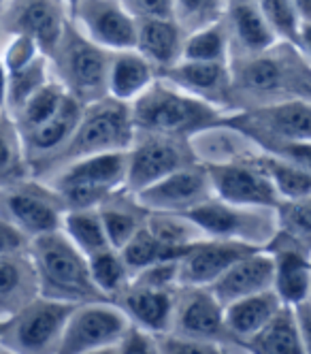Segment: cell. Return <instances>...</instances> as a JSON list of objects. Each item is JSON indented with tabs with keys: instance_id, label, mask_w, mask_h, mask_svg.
I'll use <instances>...</instances> for the list:
<instances>
[{
	"instance_id": "1",
	"label": "cell",
	"mask_w": 311,
	"mask_h": 354,
	"mask_svg": "<svg viewBox=\"0 0 311 354\" xmlns=\"http://www.w3.org/2000/svg\"><path fill=\"white\" fill-rule=\"evenodd\" d=\"M133 139L135 124L131 115V103H122L111 96L100 98L84 107L79 124L58 154H54L32 173L37 180H45L75 160L109 154V151H126Z\"/></svg>"
},
{
	"instance_id": "2",
	"label": "cell",
	"mask_w": 311,
	"mask_h": 354,
	"mask_svg": "<svg viewBox=\"0 0 311 354\" xmlns=\"http://www.w3.org/2000/svg\"><path fill=\"white\" fill-rule=\"evenodd\" d=\"M131 115L139 133L186 139L224 124L228 118L216 105L169 84H149L131 103Z\"/></svg>"
},
{
	"instance_id": "3",
	"label": "cell",
	"mask_w": 311,
	"mask_h": 354,
	"mask_svg": "<svg viewBox=\"0 0 311 354\" xmlns=\"http://www.w3.org/2000/svg\"><path fill=\"white\" fill-rule=\"evenodd\" d=\"M30 257L39 275L41 297L75 306L109 301L92 280L88 257L62 231L32 237Z\"/></svg>"
},
{
	"instance_id": "4",
	"label": "cell",
	"mask_w": 311,
	"mask_h": 354,
	"mask_svg": "<svg viewBox=\"0 0 311 354\" xmlns=\"http://www.w3.org/2000/svg\"><path fill=\"white\" fill-rule=\"evenodd\" d=\"M128 156L126 151H109L82 160H75L54 175L45 177V184L54 188L64 209H96L111 192L126 184Z\"/></svg>"
},
{
	"instance_id": "5",
	"label": "cell",
	"mask_w": 311,
	"mask_h": 354,
	"mask_svg": "<svg viewBox=\"0 0 311 354\" xmlns=\"http://www.w3.org/2000/svg\"><path fill=\"white\" fill-rule=\"evenodd\" d=\"M232 100H249L247 109L283 100H311V73H299L283 58L256 56L230 77Z\"/></svg>"
},
{
	"instance_id": "6",
	"label": "cell",
	"mask_w": 311,
	"mask_h": 354,
	"mask_svg": "<svg viewBox=\"0 0 311 354\" xmlns=\"http://www.w3.org/2000/svg\"><path fill=\"white\" fill-rule=\"evenodd\" d=\"M188 216L211 239L239 241L261 250L271 245L279 233L277 207L235 205L222 198H211L205 205L188 212Z\"/></svg>"
},
{
	"instance_id": "7",
	"label": "cell",
	"mask_w": 311,
	"mask_h": 354,
	"mask_svg": "<svg viewBox=\"0 0 311 354\" xmlns=\"http://www.w3.org/2000/svg\"><path fill=\"white\" fill-rule=\"evenodd\" d=\"M126 156L128 169L124 188L133 194H139L171 173L200 165L190 139L139 131H135V139L126 149Z\"/></svg>"
},
{
	"instance_id": "8",
	"label": "cell",
	"mask_w": 311,
	"mask_h": 354,
	"mask_svg": "<svg viewBox=\"0 0 311 354\" xmlns=\"http://www.w3.org/2000/svg\"><path fill=\"white\" fill-rule=\"evenodd\" d=\"M75 303L37 297L17 316L11 318L0 346L13 354H56Z\"/></svg>"
},
{
	"instance_id": "9",
	"label": "cell",
	"mask_w": 311,
	"mask_h": 354,
	"mask_svg": "<svg viewBox=\"0 0 311 354\" xmlns=\"http://www.w3.org/2000/svg\"><path fill=\"white\" fill-rule=\"evenodd\" d=\"M226 124L247 135L261 149L288 141H311V100H283L245 109L228 115Z\"/></svg>"
},
{
	"instance_id": "10",
	"label": "cell",
	"mask_w": 311,
	"mask_h": 354,
	"mask_svg": "<svg viewBox=\"0 0 311 354\" xmlns=\"http://www.w3.org/2000/svg\"><path fill=\"white\" fill-rule=\"evenodd\" d=\"M0 203L3 216L30 239L62 229L66 209L58 192L43 180L23 177L0 188Z\"/></svg>"
},
{
	"instance_id": "11",
	"label": "cell",
	"mask_w": 311,
	"mask_h": 354,
	"mask_svg": "<svg viewBox=\"0 0 311 354\" xmlns=\"http://www.w3.org/2000/svg\"><path fill=\"white\" fill-rule=\"evenodd\" d=\"M131 326V320L115 303H84L68 316L56 354H88L117 346Z\"/></svg>"
},
{
	"instance_id": "12",
	"label": "cell",
	"mask_w": 311,
	"mask_h": 354,
	"mask_svg": "<svg viewBox=\"0 0 311 354\" xmlns=\"http://www.w3.org/2000/svg\"><path fill=\"white\" fill-rule=\"evenodd\" d=\"M261 154L239 162L205 165L211 177L216 198H222L226 203H235V205L277 207L281 203V198L271 182L269 173L261 165Z\"/></svg>"
},
{
	"instance_id": "13",
	"label": "cell",
	"mask_w": 311,
	"mask_h": 354,
	"mask_svg": "<svg viewBox=\"0 0 311 354\" xmlns=\"http://www.w3.org/2000/svg\"><path fill=\"white\" fill-rule=\"evenodd\" d=\"M169 333L216 344L235 342L224 322V308L207 286H179L175 290Z\"/></svg>"
},
{
	"instance_id": "14",
	"label": "cell",
	"mask_w": 311,
	"mask_h": 354,
	"mask_svg": "<svg viewBox=\"0 0 311 354\" xmlns=\"http://www.w3.org/2000/svg\"><path fill=\"white\" fill-rule=\"evenodd\" d=\"M62 88L86 107L100 98H107L109 92V64L105 54L90 41L68 37L62 43Z\"/></svg>"
},
{
	"instance_id": "15",
	"label": "cell",
	"mask_w": 311,
	"mask_h": 354,
	"mask_svg": "<svg viewBox=\"0 0 311 354\" xmlns=\"http://www.w3.org/2000/svg\"><path fill=\"white\" fill-rule=\"evenodd\" d=\"M139 205L147 212H169V214H188L207 201L216 198L209 171L205 165H194L167 175L164 180L156 182L135 194Z\"/></svg>"
},
{
	"instance_id": "16",
	"label": "cell",
	"mask_w": 311,
	"mask_h": 354,
	"mask_svg": "<svg viewBox=\"0 0 311 354\" xmlns=\"http://www.w3.org/2000/svg\"><path fill=\"white\" fill-rule=\"evenodd\" d=\"M256 250L261 248L226 239H205L194 243L186 252V257L179 261V286L209 288L228 267Z\"/></svg>"
},
{
	"instance_id": "17",
	"label": "cell",
	"mask_w": 311,
	"mask_h": 354,
	"mask_svg": "<svg viewBox=\"0 0 311 354\" xmlns=\"http://www.w3.org/2000/svg\"><path fill=\"white\" fill-rule=\"evenodd\" d=\"M82 113H84V105L66 92L60 109L47 122L39 124L37 129L19 133L26 165H28L30 173L37 171L43 162H47L64 147V143L70 139L73 131L77 129V124H79Z\"/></svg>"
},
{
	"instance_id": "18",
	"label": "cell",
	"mask_w": 311,
	"mask_h": 354,
	"mask_svg": "<svg viewBox=\"0 0 311 354\" xmlns=\"http://www.w3.org/2000/svg\"><path fill=\"white\" fill-rule=\"evenodd\" d=\"M275 282V257L273 252L256 250L228 267L209 286L220 306L226 308L243 297L271 290Z\"/></svg>"
},
{
	"instance_id": "19",
	"label": "cell",
	"mask_w": 311,
	"mask_h": 354,
	"mask_svg": "<svg viewBox=\"0 0 311 354\" xmlns=\"http://www.w3.org/2000/svg\"><path fill=\"white\" fill-rule=\"evenodd\" d=\"M41 295L30 248L0 259V320L17 316Z\"/></svg>"
},
{
	"instance_id": "20",
	"label": "cell",
	"mask_w": 311,
	"mask_h": 354,
	"mask_svg": "<svg viewBox=\"0 0 311 354\" xmlns=\"http://www.w3.org/2000/svg\"><path fill=\"white\" fill-rule=\"evenodd\" d=\"M175 290H156L128 284V288L113 303L120 306L131 324L143 328L151 335H164L171 331Z\"/></svg>"
},
{
	"instance_id": "21",
	"label": "cell",
	"mask_w": 311,
	"mask_h": 354,
	"mask_svg": "<svg viewBox=\"0 0 311 354\" xmlns=\"http://www.w3.org/2000/svg\"><path fill=\"white\" fill-rule=\"evenodd\" d=\"M79 5L88 32L96 43L115 49L137 47L139 30L133 17L115 0H82Z\"/></svg>"
},
{
	"instance_id": "22",
	"label": "cell",
	"mask_w": 311,
	"mask_h": 354,
	"mask_svg": "<svg viewBox=\"0 0 311 354\" xmlns=\"http://www.w3.org/2000/svg\"><path fill=\"white\" fill-rule=\"evenodd\" d=\"M164 75L167 80L173 82V86L216 107L222 103H230V77L226 75L222 62L186 60L184 64L169 66Z\"/></svg>"
},
{
	"instance_id": "23",
	"label": "cell",
	"mask_w": 311,
	"mask_h": 354,
	"mask_svg": "<svg viewBox=\"0 0 311 354\" xmlns=\"http://www.w3.org/2000/svg\"><path fill=\"white\" fill-rule=\"evenodd\" d=\"M271 248L275 257L273 290L283 306H296L311 295V263L303 250L277 237L271 241Z\"/></svg>"
},
{
	"instance_id": "24",
	"label": "cell",
	"mask_w": 311,
	"mask_h": 354,
	"mask_svg": "<svg viewBox=\"0 0 311 354\" xmlns=\"http://www.w3.org/2000/svg\"><path fill=\"white\" fill-rule=\"evenodd\" d=\"M98 214L102 224H105L109 245L122 250L137 235V231L145 226L149 212L139 205V201L133 192L120 188L98 205Z\"/></svg>"
},
{
	"instance_id": "25",
	"label": "cell",
	"mask_w": 311,
	"mask_h": 354,
	"mask_svg": "<svg viewBox=\"0 0 311 354\" xmlns=\"http://www.w3.org/2000/svg\"><path fill=\"white\" fill-rule=\"evenodd\" d=\"M283 308V303L279 295L271 288L258 295L243 297L230 306L224 308V322L228 333L235 337V342H245L254 333H258L261 328Z\"/></svg>"
},
{
	"instance_id": "26",
	"label": "cell",
	"mask_w": 311,
	"mask_h": 354,
	"mask_svg": "<svg viewBox=\"0 0 311 354\" xmlns=\"http://www.w3.org/2000/svg\"><path fill=\"white\" fill-rule=\"evenodd\" d=\"M249 354H305L292 306H283L258 333L241 342Z\"/></svg>"
},
{
	"instance_id": "27",
	"label": "cell",
	"mask_w": 311,
	"mask_h": 354,
	"mask_svg": "<svg viewBox=\"0 0 311 354\" xmlns=\"http://www.w3.org/2000/svg\"><path fill=\"white\" fill-rule=\"evenodd\" d=\"M15 28L41 47H56L62 39V17L56 0H23L15 11Z\"/></svg>"
},
{
	"instance_id": "28",
	"label": "cell",
	"mask_w": 311,
	"mask_h": 354,
	"mask_svg": "<svg viewBox=\"0 0 311 354\" xmlns=\"http://www.w3.org/2000/svg\"><path fill=\"white\" fill-rule=\"evenodd\" d=\"M151 77V66L143 56L122 52L109 64V96L122 103H133L141 92L149 88Z\"/></svg>"
},
{
	"instance_id": "29",
	"label": "cell",
	"mask_w": 311,
	"mask_h": 354,
	"mask_svg": "<svg viewBox=\"0 0 311 354\" xmlns=\"http://www.w3.org/2000/svg\"><path fill=\"white\" fill-rule=\"evenodd\" d=\"M137 47L145 60L169 68L181 52L179 28L171 19H145L139 30Z\"/></svg>"
},
{
	"instance_id": "30",
	"label": "cell",
	"mask_w": 311,
	"mask_h": 354,
	"mask_svg": "<svg viewBox=\"0 0 311 354\" xmlns=\"http://www.w3.org/2000/svg\"><path fill=\"white\" fill-rule=\"evenodd\" d=\"M79 252L86 257H92L96 252L111 248L105 224L100 220L98 207L96 209H68L62 216V229H60Z\"/></svg>"
},
{
	"instance_id": "31",
	"label": "cell",
	"mask_w": 311,
	"mask_h": 354,
	"mask_svg": "<svg viewBox=\"0 0 311 354\" xmlns=\"http://www.w3.org/2000/svg\"><path fill=\"white\" fill-rule=\"evenodd\" d=\"M147 231L171 248H192L205 239H211L188 214L149 212L145 220Z\"/></svg>"
},
{
	"instance_id": "32",
	"label": "cell",
	"mask_w": 311,
	"mask_h": 354,
	"mask_svg": "<svg viewBox=\"0 0 311 354\" xmlns=\"http://www.w3.org/2000/svg\"><path fill=\"white\" fill-rule=\"evenodd\" d=\"M188 250L190 248H171L158 241L147 231V226H143V229H139L137 235L120 250V254L124 263L128 265V269H131V273L135 275L137 271L147 269L151 265L167 263V261H181L186 257Z\"/></svg>"
},
{
	"instance_id": "33",
	"label": "cell",
	"mask_w": 311,
	"mask_h": 354,
	"mask_svg": "<svg viewBox=\"0 0 311 354\" xmlns=\"http://www.w3.org/2000/svg\"><path fill=\"white\" fill-rule=\"evenodd\" d=\"M88 265H90L94 284L111 303L128 288V284L133 280L131 269H128V265L124 263L120 254V250L115 248H107L88 257Z\"/></svg>"
},
{
	"instance_id": "34",
	"label": "cell",
	"mask_w": 311,
	"mask_h": 354,
	"mask_svg": "<svg viewBox=\"0 0 311 354\" xmlns=\"http://www.w3.org/2000/svg\"><path fill=\"white\" fill-rule=\"evenodd\" d=\"M277 218H279L277 239L305 252L311 243V194L303 198L281 201L277 205Z\"/></svg>"
},
{
	"instance_id": "35",
	"label": "cell",
	"mask_w": 311,
	"mask_h": 354,
	"mask_svg": "<svg viewBox=\"0 0 311 354\" xmlns=\"http://www.w3.org/2000/svg\"><path fill=\"white\" fill-rule=\"evenodd\" d=\"M232 26H235L237 39L249 49V52H267L275 41V32L267 24L261 9L249 3H237L232 9Z\"/></svg>"
},
{
	"instance_id": "36",
	"label": "cell",
	"mask_w": 311,
	"mask_h": 354,
	"mask_svg": "<svg viewBox=\"0 0 311 354\" xmlns=\"http://www.w3.org/2000/svg\"><path fill=\"white\" fill-rule=\"evenodd\" d=\"M64 96H66V90L60 84H45L43 88H39L28 100H26L23 107L15 115H11V120L17 126V133H26L30 129H37L39 124L47 122L60 109Z\"/></svg>"
},
{
	"instance_id": "37",
	"label": "cell",
	"mask_w": 311,
	"mask_h": 354,
	"mask_svg": "<svg viewBox=\"0 0 311 354\" xmlns=\"http://www.w3.org/2000/svg\"><path fill=\"white\" fill-rule=\"evenodd\" d=\"M261 165L269 173L271 182L279 194L281 201H292V198H303L311 194V175L292 167L290 162L281 160L277 156H271L267 151L261 154Z\"/></svg>"
},
{
	"instance_id": "38",
	"label": "cell",
	"mask_w": 311,
	"mask_h": 354,
	"mask_svg": "<svg viewBox=\"0 0 311 354\" xmlns=\"http://www.w3.org/2000/svg\"><path fill=\"white\" fill-rule=\"evenodd\" d=\"M47 84L45 80V66L41 60H30L28 64H23L15 71H9V82H7V100L5 107L9 115H15L23 103L28 100L39 88Z\"/></svg>"
},
{
	"instance_id": "39",
	"label": "cell",
	"mask_w": 311,
	"mask_h": 354,
	"mask_svg": "<svg viewBox=\"0 0 311 354\" xmlns=\"http://www.w3.org/2000/svg\"><path fill=\"white\" fill-rule=\"evenodd\" d=\"M0 171L17 177V180L30 177L17 126L11 118H0Z\"/></svg>"
},
{
	"instance_id": "40",
	"label": "cell",
	"mask_w": 311,
	"mask_h": 354,
	"mask_svg": "<svg viewBox=\"0 0 311 354\" xmlns=\"http://www.w3.org/2000/svg\"><path fill=\"white\" fill-rule=\"evenodd\" d=\"M261 11L273 32L290 39L292 43H301L296 7L292 0H261Z\"/></svg>"
},
{
	"instance_id": "41",
	"label": "cell",
	"mask_w": 311,
	"mask_h": 354,
	"mask_svg": "<svg viewBox=\"0 0 311 354\" xmlns=\"http://www.w3.org/2000/svg\"><path fill=\"white\" fill-rule=\"evenodd\" d=\"M224 52V39L218 28H205L196 32L184 47V58L194 62H220Z\"/></svg>"
},
{
	"instance_id": "42",
	"label": "cell",
	"mask_w": 311,
	"mask_h": 354,
	"mask_svg": "<svg viewBox=\"0 0 311 354\" xmlns=\"http://www.w3.org/2000/svg\"><path fill=\"white\" fill-rule=\"evenodd\" d=\"M131 284L156 290H175L179 288V261H167L141 269L133 275Z\"/></svg>"
},
{
	"instance_id": "43",
	"label": "cell",
	"mask_w": 311,
	"mask_h": 354,
	"mask_svg": "<svg viewBox=\"0 0 311 354\" xmlns=\"http://www.w3.org/2000/svg\"><path fill=\"white\" fill-rule=\"evenodd\" d=\"M162 354H226L222 344L216 342H205V339H192V337H181L173 333L156 335Z\"/></svg>"
},
{
	"instance_id": "44",
	"label": "cell",
	"mask_w": 311,
	"mask_h": 354,
	"mask_svg": "<svg viewBox=\"0 0 311 354\" xmlns=\"http://www.w3.org/2000/svg\"><path fill=\"white\" fill-rule=\"evenodd\" d=\"M271 156H277L281 160L290 162L292 167L305 171L311 175V141H288V143H277L269 149H263Z\"/></svg>"
},
{
	"instance_id": "45",
	"label": "cell",
	"mask_w": 311,
	"mask_h": 354,
	"mask_svg": "<svg viewBox=\"0 0 311 354\" xmlns=\"http://www.w3.org/2000/svg\"><path fill=\"white\" fill-rule=\"evenodd\" d=\"M222 0H177L181 19H184L186 26H205L209 24L218 9H220Z\"/></svg>"
},
{
	"instance_id": "46",
	"label": "cell",
	"mask_w": 311,
	"mask_h": 354,
	"mask_svg": "<svg viewBox=\"0 0 311 354\" xmlns=\"http://www.w3.org/2000/svg\"><path fill=\"white\" fill-rule=\"evenodd\" d=\"M117 354H162L156 335L143 331L139 326H131L128 333L117 344Z\"/></svg>"
},
{
	"instance_id": "47",
	"label": "cell",
	"mask_w": 311,
	"mask_h": 354,
	"mask_svg": "<svg viewBox=\"0 0 311 354\" xmlns=\"http://www.w3.org/2000/svg\"><path fill=\"white\" fill-rule=\"evenodd\" d=\"M28 248H30V237L23 235L5 216H0V259L15 254V252H23Z\"/></svg>"
},
{
	"instance_id": "48",
	"label": "cell",
	"mask_w": 311,
	"mask_h": 354,
	"mask_svg": "<svg viewBox=\"0 0 311 354\" xmlns=\"http://www.w3.org/2000/svg\"><path fill=\"white\" fill-rule=\"evenodd\" d=\"M292 310H294V318L299 324V333H301L305 354H311V295L305 301L292 306Z\"/></svg>"
},
{
	"instance_id": "49",
	"label": "cell",
	"mask_w": 311,
	"mask_h": 354,
	"mask_svg": "<svg viewBox=\"0 0 311 354\" xmlns=\"http://www.w3.org/2000/svg\"><path fill=\"white\" fill-rule=\"evenodd\" d=\"M133 7L145 15V19H171L173 0H131Z\"/></svg>"
},
{
	"instance_id": "50",
	"label": "cell",
	"mask_w": 311,
	"mask_h": 354,
	"mask_svg": "<svg viewBox=\"0 0 311 354\" xmlns=\"http://www.w3.org/2000/svg\"><path fill=\"white\" fill-rule=\"evenodd\" d=\"M294 7H296V13H301L307 24H311V0H292Z\"/></svg>"
},
{
	"instance_id": "51",
	"label": "cell",
	"mask_w": 311,
	"mask_h": 354,
	"mask_svg": "<svg viewBox=\"0 0 311 354\" xmlns=\"http://www.w3.org/2000/svg\"><path fill=\"white\" fill-rule=\"evenodd\" d=\"M7 82H9V75L5 66L0 64V107H5V100H7Z\"/></svg>"
},
{
	"instance_id": "52",
	"label": "cell",
	"mask_w": 311,
	"mask_h": 354,
	"mask_svg": "<svg viewBox=\"0 0 311 354\" xmlns=\"http://www.w3.org/2000/svg\"><path fill=\"white\" fill-rule=\"evenodd\" d=\"M301 43L307 47V52L311 54V24H305L301 30Z\"/></svg>"
},
{
	"instance_id": "53",
	"label": "cell",
	"mask_w": 311,
	"mask_h": 354,
	"mask_svg": "<svg viewBox=\"0 0 311 354\" xmlns=\"http://www.w3.org/2000/svg\"><path fill=\"white\" fill-rule=\"evenodd\" d=\"M21 180H23V177H21ZM13 182H17V177L9 175V173H5V171H0V188H5V186H9V184H13Z\"/></svg>"
},
{
	"instance_id": "54",
	"label": "cell",
	"mask_w": 311,
	"mask_h": 354,
	"mask_svg": "<svg viewBox=\"0 0 311 354\" xmlns=\"http://www.w3.org/2000/svg\"><path fill=\"white\" fill-rule=\"evenodd\" d=\"M88 354H117V346H109V348H102V350H94Z\"/></svg>"
},
{
	"instance_id": "55",
	"label": "cell",
	"mask_w": 311,
	"mask_h": 354,
	"mask_svg": "<svg viewBox=\"0 0 311 354\" xmlns=\"http://www.w3.org/2000/svg\"><path fill=\"white\" fill-rule=\"evenodd\" d=\"M9 324H11V318H9V320H0V339L5 337V333H7Z\"/></svg>"
},
{
	"instance_id": "56",
	"label": "cell",
	"mask_w": 311,
	"mask_h": 354,
	"mask_svg": "<svg viewBox=\"0 0 311 354\" xmlns=\"http://www.w3.org/2000/svg\"><path fill=\"white\" fill-rule=\"evenodd\" d=\"M0 354H13L9 348H5V346H0Z\"/></svg>"
},
{
	"instance_id": "57",
	"label": "cell",
	"mask_w": 311,
	"mask_h": 354,
	"mask_svg": "<svg viewBox=\"0 0 311 354\" xmlns=\"http://www.w3.org/2000/svg\"><path fill=\"white\" fill-rule=\"evenodd\" d=\"M68 3H73V5H79V3H82V0H68Z\"/></svg>"
},
{
	"instance_id": "58",
	"label": "cell",
	"mask_w": 311,
	"mask_h": 354,
	"mask_svg": "<svg viewBox=\"0 0 311 354\" xmlns=\"http://www.w3.org/2000/svg\"><path fill=\"white\" fill-rule=\"evenodd\" d=\"M239 3H249V0H239Z\"/></svg>"
}]
</instances>
